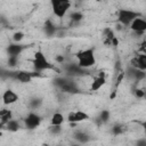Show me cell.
<instances>
[{"instance_id": "cell-22", "label": "cell", "mask_w": 146, "mask_h": 146, "mask_svg": "<svg viewBox=\"0 0 146 146\" xmlns=\"http://www.w3.org/2000/svg\"><path fill=\"white\" fill-rule=\"evenodd\" d=\"M70 19H71L72 23L79 24V23L82 22V19H83V14H82L81 11L74 10V11H72V13L70 14Z\"/></svg>"}, {"instance_id": "cell-11", "label": "cell", "mask_w": 146, "mask_h": 146, "mask_svg": "<svg viewBox=\"0 0 146 146\" xmlns=\"http://www.w3.org/2000/svg\"><path fill=\"white\" fill-rule=\"evenodd\" d=\"M124 73H125V78H128L129 80H132L135 82H139V81H141V80H144L146 78V72L137 70V68H135V67H132L130 65H129L128 70Z\"/></svg>"}, {"instance_id": "cell-5", "label": "cell", "mask_w": 146, "mask_h": 146, "mask_svg": "<svg viewBox=\"0 0 146 146\" xmlns=\"http://www.w3.org/2000/svg\"><path fill=\"white\" fill-rule=\"evenodd\" d=\"M50 5H51L54 15L56 17H58L59 19H63L65 17V15L67 14V11L70 10L72 2L68 0H51Z\"/></svg>"}, {"instance_id": "cell-27", "label": "cell", "mask_w": 146, "mask_h": 146, "mask_svg": "<svg viewBox=\"0 0 146 146\" xmlns=\"http://www.w3.org/2000/svg\"><path fill=\"white\" fill-rule=\"evenodd\" d=\"M133 95L137 97V98H146V90L144 89H140V88H135L133 89Z\"/></svg>"}, {"instance_id": "cell-29", "label": "cell", "mask_w": 146, "mask_h": 146, "mask_svg": "<svg viewBox=\"0 0 146 146\" xmlns=\"http://www.w3.org/2000/svg\"><path fill=\"white\" fill-rule=\"evenodd\" d=\"M7 63L9 67H15L18 64V57H8Z\"/></svg>"}, {"instance_id": "cell-2", "label": "cell", "mask_w": 146, "mask_h": 146, "mask_svg": "<svg viewBox=\"0 0 146 146\" xmlns=\"http://www.w3.org/2000/svg\"><path fill=\"white\" fill-rule=\"evenodd\" d=\"M75 57L78 60L76 62L78 65L83 70H88L96 64V56H95L94 48H87V49L80 50L75 55Z\"/></svg>"}, {"instance_id": "cell-4", "label": "cell", "mask_w": 146, "mask_h": 146, "mask_svg": "<svg viewBox=\"0 0 146 146\" xmlns=\"http://www.w3.org/2000/svg\"><path fill=\"white\" fill-rule=\"evenodd\" d=\"M54 83L65 94H80L81 89L70 76H58L54 80Z\"/></svg>"}, {"instance_id": "cell-3", "label": "cell", "mask_w": 146, "mask_h": 146, "mask_svg": "<svg viewBox=\"0 0 146 146\" xmlns=\"http://www.w3.org/2000/svg\"><path fill=\"white\" fill-rule=\"evenodd\" d=\"M7 76L19 81L22 83H29L31 82L34 78H41L42 74L41 72H36V71H25V70H16V71H8L7 72Z\"/></svg>"}, {"instance_id": "cell-31", "label": "cell", "mask_w": 146, "mask_h": 146, "mask_svg": "<svg viewBox=\"0 0 146 146\" xmlns=\"http://www.w3.org/2000/svg\"><path fill=\"white\" fill-rule=\"evenodd\" d=\"M135 146H146V138H140L136 141Z\"/></svg>"}, {"instance_id": "cell-8", "label": "cell", "mask_w": 146, "mask_h": 146, "mask_svg": "<svg viewBox=\"0 0 146 146\" xmlns=\"http://www.w3.org/2000/svg\"><path fill=\"white\" fill-rule=\"evenodd\" d=\"M64 70L66 72V76H80V75H83V74H87V70H83L81 68L78 63H70V64H65L64 65Z\"/></svg>"}, {"instance_id": "cell-7", "label": "cell", "mask_w": 146, "mask_h": 146, "mask_svg": "<svg viewBox=\"0 0 146 146\" xmlns=\"http://www.w3.org/2000/svg\"><path fill=\"white\" fill-rule=\"evenodd\" d=\"M41 121H42V119H41V116H40L38 113H35V112H30V113L26 115V117L24 119V125H25V128L32 130V129L38 128V127L41 124Z\"/></svg>"}, {"instance_id": "cell-25", "label": "cell", "mask_w": 146, "mask_h": 146, "mask_svg": "<svg viewBox=\"0 0 146 146\" xmlns=\"http://www.w3.org/2000/svg\"><path fill=\"white\" fill-rule=\"evenodd\" d=\"M111 131H112V133H113L114 136H119V135H122V133H123L124 128H123V125H121V124H115V125L112 127Z\"/></svg>"}, {"instance_id": "cell-33", "label": "cell", "mask_w": 146, "mask_h": 146, "mask_svg": "<svg viewBox=\"0 0 146 146\" xmlns=\"http://www.w3.org/2000/svg\"><path fill=\"white\" fill-rule=\"evenodd\" d=\"M141 127H143V129H144V132H145V138H146V119L141 122Z\"/></svg>"}, {"instance_id": "cell-15", "label": "cell", "mask_w": 146, "mask_h": 146, "mask_svg": "<svg viewBox=\"0 0 146 146\" xmlns=\"http://www.w3.org/2000/svg\"><path fill=\"white\" fill-rule=\"evenodd\" d=\"M17 100H18V95L11 89L6 90L2 95V102L5 105H11V104L16 103Z\"/></svg>"}, {"instance_id": "cell-20", "label": "cell", "mask_w": 146, "mask_h": 146, "mask_svg": "<svg viewBox=\"0 0 146 146\" xmlns=\"http://www.w3.org/2000/svg\"><path fill=\"white\" fill-rule=\"evenodd\" d=\"M103 38H104V42H105L106 44H111L112 40L115 38V34H114V32H113L112 29L106 27V29L103 31Z\"/></svg>"}, {"instance_id": "cell-18", "label": "cell", "mask_w": 146, "mask_h": 146, "mask_svg": "<svg viewBox=\"0 0 146 146\" xmlns=\"http://www.w3.org/2000/svg\"><path fill=\"white\" fill-rule=\"evenodd\" d=\"M10 120H13V112L7 108H2L0 111V123L2 127H5Z\"/></svg>"}, {"instance_id": "cell-35", "label": "cell", "mask_w": 146, "mask_h": 146, "mask_svg": "<svg viewBox=\"0 0 146 146\" xmlns=\"http://www.w3.org/2000/svg\"><path fill=\"white\" fill-rule=\"evenodd\" d=\"M42 146H49L48 144H42Z\"/></svg>"}, {"instance_id": "cell-9", "label": "cell", "mask_w": 146, "mask_h": 146, "mask_svg": "<svg viewBox=\"0 0 146 146\" xmlns=\"http://www.w3.org/2000/svg\"><path fill=\"white\" fill-rule=\"evenodd\" d=\"M89 120V115L83 112V111H72L67 114V121L72 124V125H75L76 123L79 122H83V121H87Z\"/></svg>"}, {"instance_id": "cell-12", "label": "cell", "mask_w": 146, "mask_h": 146, "mask_svg": "<svg viewBox=\"0 0 146 146\" xmlns=\"http://www.w3.org/2000/svg\"><path fill=\"white\" fill-rule=\"evenodd\" d=\"M129 65L137 68V70H140V71H144L146 72V54H138L136 56H133L130 62H129Z\"/></svg>"}, {"instance_id": "cell-24", "label": "cell", "mask_w": 146, "mask_h": 146, "mask_svg": "<svg viewBox=\"0 0 146 146\" xmlns=\"http://www.w3.org/2000/svg\"><path fill=\"white\" fill-rule=\"evenodd\" d=\"M110 117H111V113L107 110H103L100 112V114H99V121H100V123H107L110 121Z\"/></svg>"}, {"instance_id": "cell-16", "label": "cell", "mask_w": 146, "mask_h": 146, "mask_svg": "<svg viewBox=\"0 0 146 146\" xmlns=\"http://www.w3.org/2000/svg\"><path fill=\"white\" fill-rule=\"evenodd\" d=\"M43 32H44V34H46L48 38H52V36H55V35H57L58 29H57V26L52 23L51 19H48V21H46V23H44V25H43Z\"/></svg>"}, {"instance_id": "cell-23", "label": "cell", "mask_w": 146, "mask_h": 146, "mask_svg": "<svg viewBox=\"0 0 146 146\" xmlns=\"http://www.w3.org/2000/svg\"><path fill=\"white\" fill-rule=\"evenodd\" d=\"M41 105H42V99L39 97H34V98L30 99V102H29V106L31 110H38Z\"/></svg>"}, {"instance_id": "cell-21", "label": "cell", "mask_w": 146, "mask_h": 146, "mask_svg": "<svg viewBox=\"0 0 146 146\" xmlns=\"http://www.w3.org/2000/svg\"><path fill=\"white\" fill-rule=\"evenodd\" d=\"M5 128H6L8 131L15 132V131H18V130H19V128H21V123H19L17 120L13 119V120H10V121L5 125Z\"/></svg>"}, {"instance_id": "cell-19", "label": "cell", "mask_w": 146, "mask_h": 146, "mask_svg": "<svg viewBox=\"0 0 146 146\" xmlns=\"http://www.w3.org/2000/svg\"><path fill=\"white\" fill-rule=\"evenodd\" d=\"M65 119H64V115L59 112H56L52 114L51 116V120H50V125H62L64 123Z\"/></svg>"}, {"instance_id": "cell-13", "label": "cell", "mask_w": 146, "mask_h": 146, "mask_svg": "<svg viewBox=\"0 0 146 146\" xmlns=\"http://www.w3.org/2000/svg\"><path fill=\"white\" fill-rule=\"evenodd\" d=\"M27 48L26 44H22V43H10L7 47V52L9 57H18L25 49Z\"/></svg>"}, {"instance_id": "cell-10", "label": "cell", "mask_w": 146, "mask_h": 146, "mask_svg": "<svg viewBox=\"0 0 146 146\" xmlns=\"http://www.w3.org/2000/svg\"><path fill=\"white\" fill-rule=\"evenodd\" d=\"M129 27L136 35H143L146 32V19L143 18V16L138 17L131 23Z\"/></svg>"}, {"instance_id": "cell-34", "label": "cell", "mask_w": 146, "mask_h": 146, "mask_svg": "<svg viewBox=\"0 0 146 146\" xmlns=\"http://www.w3.org/2000/svg\"><path fill=\"white\" fill-rule=\"evenodd\" d=\"M72 146H81L80 144H74V145H72Z\"/></svg>"}, {"instance_id": "cell-17", "label": "cell", "mask_w": 146, "mask_h": 146, "mask_svg": "<svg viewBox=\"0 0 146 146\" xmlns=\"http://www.w3.org/2000/svg\"><path fill=\"white\" fill-rule=\"evenodd\" d=\"M73 137H74V139L79 143V144H87V143H89L90 140H91V137L87 133V132H84V131H82V130H78V131H75L74 132V135H73Z\"/></svg>"}, {"instance_id": "cell-28", "label": "cell", "mask_w": 146, "mask_h": 146, "mask_svg": "<svg viewBox=\"0 0 146 146\" xmlns=\"http://www.w3.org/2000/svg\"><path fill=\"white\" fill-rule=\"evenodd\" d=\"M62 130H63L62 125H50V128H49V132L51 135H59L62 132Z\"/></svg>"}, {"instance_id": "cell-6", "label": "cell", "mask_w": 146, "mask_h": 146, "mask_svg": "<svg viewBox=\"0 0 146 146\" xmlns=\"http://www.w3.org/2000/svg\"><path fill=\"white\" fill-rule=\"evenodd\" d=\"M138 17H141V14L139 11H136V10L119 9V11H117V21L123 26H130L131 23Z\"/></svg>"}, {"instance_id": "cell-14", "label": "cell", "mask_w": 146, "mask_h": 146, "mask_svg": "<svg viewBox=\"0 0 146 146\" xmlns=\"http://www.w3.org/2000/svg\"><path fill=\"white\" fill-rule=\"evenodd\" d=\"M105 83H106V74H105V72L102 71L92 80V82L90 84V91H97V90H99Z\"/></svg>"}, {"instance_id": "cell-30", "label": "cell", "mask_w": 146, "mask_h": 146, "mask_svg": "<svg viewBox=\"0 0 146 146\" xmlns=\"http://www.w3.org/2000/svg\"><path fill=\"white\" fill-rule=\"evenodd\" d=\"M55 62H56L57 64H64V62H65V57H64L63 55H57V56L55 57Z\"/></svg>"}, {"instance_id": "cell-36", "label": "cell", "mask_w": 146, "mask_h": 146, "mask_svg": "<svg viewBox=\"0 0 146 146\" xmlns=\"http://www.w3.org/2000/svg\"><path fill=\"white\" fill-rule=\"evenodd\" d=\"M144 54H146V50H145V52H144Z\"/></svg>"}, {"instance_id": "cell-32", "label": "cell", "mask_w": 146, "mask_h": 146, "mask_svg": "<svg viewBox=\"0 0 146 146\" xmlns=\"http://www.w3.org/2000/svg\"><path fill=\"white\" fill-rule=\"evenodd\" d=\"M111 46H114V47H117L119 46V39L115 36L113 40H112V42H111Z\"/></svg>"}, {"instance_id": "cell-1", "label": "cell", "mask_w": 146, "mask_h": 146, "mask_svg": "<svg viewBox=\"0 0 146 146\" xmlns=\"http://www.w3.org/2000/svg\"><path fill=\"white\" fill-rule=\"evenodd\" d=\"M32 65H33L34 71H36V72H43V71H49V70L58 72L55 64H51L41 50H36L34 52L33 59H32Z\"/></svg>"}, {"instance_id": "cell-26", "label": "cell", "mask_w": 146, "mask_h": 146, "mask_svg": "<svg viewBox=\"0 0 146 146\" xmlns=\"http://www.w3.org/2000/svg\"><path fill=\"white\" fill-rule=\"evenodd\" d=\"M23 39H24V33L21 32V31L15 32V33L13 34V41H14L15 43H21V41H22Z\"/></svg>"}]
</instances>
